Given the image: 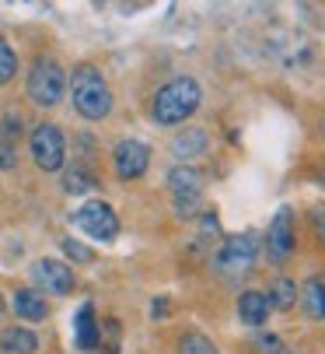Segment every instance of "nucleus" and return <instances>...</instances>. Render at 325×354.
Returning a JSON list of instances; mask_svg holds the SVG:
<instances>
[{
    "mask_svg": "<svg viewBox=\"0 0 325 354\" xmlns=\"http://www.w3.org/2000/svg\"><path fill=\"white\" fill-rule=\"evenodd\" d=\"M199 98H203V91H199V84H196L193 77H175V81H168L165 88H157V95H154V106H150L154 123H161V127H179V123H186V120L199 109Z\"/></svg>",
    "mask_w": 325,
    "mask_h": 354,
    "instance_id": "1",
    "label": "nucleus"
},
{
    "mask_svg": "<svg viewBox=\"0 0 325 354\" xmlns=\"http://www.w3.org/2000/svg\"><path fill=\"white\" fill-rule=\"evenodd\" d=\"M70 95H74V109L84 120H105L112 113V88L105 84L101 71L91 64L74 67L70 74Z\"/></svg>",
    "mask_w": 325,
    "mask_h": 354,
    "instance_id": "2",
    "label": "nucleus"
},
{
    "mask_svg": "<svg viewBox=\"0 0 325 354\" xmlns=\"http://www.w3.org/2000/svg\"><path fill=\"white\" fill-rule=\"evenodd\" d=\"M63 91H67V74L63 67L52 60V57H39L28 71V98L42 109H52L63 102Z\"/></svg>",
    "mask_w": 325,
    "mask_h": 354,
    "instance_id": "3",
    "label": "nucleus"
},
{
    "mask_svg": "<svg viewBox=\"0 0 325 354\" xmlns=\"http://www.w3.org/2000/svg\"><path fill=\"white\" fill-rule=\"evenodd\" d=\"M28 151L42 172H57L63 169V158H67V137L57 123H39L28 137Z\"/></svg>",
    "mask_w": 325,
    "mask_h": 354,
    "instance_id": "4",
    "label": "nucleus"
},
{
    "mask_svg": "<svg viewBox=\"0 0 325 354\" xmlns=\"http://www.w3.org/2000/svg\"><path fill=\"white\" fill-rule=\"evenodd\" d=\"M255 267V235H235L213 257V270L224 277H242Z\"/></svg>",
    "mask_w": 325,
    "mask_h": 354,
    "instance_id": "5",
    "label": "nucleus"
},
{
    "mask_svg": "<svg viewBox=\"0 0 325 354\" xmlns=\"http://www.w3.org/2000/svg\"><path fill=\"white\" fill-rule=\"evenodd\" d=\"M74 225L84 235L98 239V242H112L119 235V218L105 200H91V204H84L81 211H74Z\"/></svg>",
    "mask_w": 325,
    "mask_h": 354,
    "instance_id": "6",
    "label": "nucleus"
},
{
    "mask_svg": "<svg viewBox=\"0 0 325 354\" xmlns=\"http://www.w3.org/2000/svg\"><path fill=\"white\" fill-rule=\"evenodd\" d=\"M168 189L175 196L179 214H196V204L203 196V172L193 169V165H175L168 172Z\"/></svg>",
    "mask_w": 325,
    "mask_h": 354,
    "instance_id": "7",
    "label": "nucleus"
},
{
    "mask_svg": "<svg viewBox=\"0 0 325 354\" xmlns=\"http://www.w3.org/2000/svg\"><path fill=\"white\" fill-rule=\"evenodd\" d=\"M112 165H116V176L133 183L147 172L150 165V147L144 140H119L116 151H112Z\"/></svg>",
    "mask_w": 325,
    "mask_h": 354,
    "instance_id": "8",
    "label": "nucleus"
},
{
    "mask_svg": "<svg viewBox=\"0 0 325 354\" xmlns=\"http://www.w3.org/2000/svg\"><path fill=\"white\" fill-rule=\"evenodd\" d=\"M290 252H294V214L290 207H280L277 218L269 221V257L284 263Z\"/></svg>",
    "mask_w": 325,
    "mask_h": 354,
    "instance_id": "9",
    "label": "nucleus"
},
{
    "mask_svg": "<svg viewBox=\"0 0 325 354\" xmlns=\"http://www.w3.org/2000/svg\"><path fill=\"white\" fill-rule=\"evenodd\" d=\"M32 274L49 295H70L74 291V270L63 260H39L32 267Z\"/></svg>",
    "mask_w": 325,
    "mask_h": 354,
    "instance_id": "10",
    "label": "nucleus"
},
{
    "mask_svg": "<svg viewBox=\"0 0 325 354\" xmlns=\"http://www.w3.org/2000/svg\"><path fill=\"white\" fill-rule=\"evenodd\" d=\"M206 147H210L206 130H203V127H186V130L175 133V140H172V155H175L182 165H189L193 158L206 155Z\"/></svg>",
    "mask_w": 325,
    "mask_h": 354,
    "instance_id": "11",
    "label": "nucleus"
},
{
    "mask_svg": "<svg viewBox=\"0 0 325 354\" xmlns=\"http://www.w3.org/2000/svg\"><path fill=\"white\" fill-rule=\"evenodd\" d=\"M269 313H273V306H269V295L266 291H242L238 295V319L245 326H262L269 319Z\"/></svg>",
    "mask_w": 325,
    "mask_h": 354,
    "instance_id": "12",
    "label": "nucleus"
},
{
    "mask_svg": "<svg viewBox=\"0 0 325 354\" xmlns=\"http://www.w3.org/2000/svg\"><path fill=\"white\" fill-rule=\"evenodd\" d=\"M297 301L308 319H325V274H315L301 284L297 291Z\"/></svg>",
    "mask_w": 325,
    "mask_h": 354,
    "instance_id": "13",
    "label": "nucleus"
},
{
    "mask_svg": "<svg viewBox=\"0 0 325 354\" xmlns=\"http://www.w3.org/2000/svg\"><path fill=\"white\" fill-rule=\"evenodd\" d=\"M11 306H14V313H18L21 319H28V323H42V319L49 316L46 298H42L39 291H32V288H21V291H14Z\"/></svg>",
    "mask_w": 325,
    "mask_h": 354,
    "instance_id": "14",
    "label": "nucleus"
},
{
    "mask_svg": "<svg viewBox=\"0 0 325 354\" xmlns=\"http://www.w3.org/2000/svg\"><path fill=\"white\" fill-rule=\"evenodd\" d=\"M39 351V337L25 326H8L0 330V354H35Z\"/></svg>",
    "mask_w": 325,
    "mask_h": 354,
    "instance_id": "15",
    "label": "nucleus"
},
{
    "mask_svg": "<svg viewBox=\"0 0 325 354\" xmlns=\"http://www.w3.org/2000/svg\"><path fill=\"white\" fill-rule=\"evenodd\" d=\"M74 337H77V347L81 351H95L98 347V323H95V306H91V301H84V306L77 309Z\"/></svg>",
    "mask_w": 325,
    "mask_h": 354,
    "instance_id": "16",
    "label": "nucleus"
},
{
    "mask_svg": "<svg viewBox=\"0 0 325 354\" xmlns=\"http://www.w3.org/2000/svg\"><path fill=\"white\" fill-rule=\"evenodd\" d=\"M266 295H269V306H273V309H290L294 301H297V284L287 281V277H280Z\"/></svg>",
    "mask_w": 325,
    "mask_h": 354,
    "instance_id": "17",
    "label": "nucleus"
},
{
    "mask_svg": "<svg viewBox=\"0 0 325 354\" xmlns=\"http://www.w3.org/2000/svg\"><path fill=\"white\" fill-rule=\"evenodd\" d=\"M63 189H67V193H91V189H95V176H91L88 169L74 165V169L63 172Z\"/></svg>",
    "mask_w": 325,
    "mask_h": 354,
    "instance_id": "18",
    "label": "nucleus"
},
{
    "mask_svg": "<svg viewBox=\"0 0 325 354\" xmlns=\"http://www.w3.org/2000/svg\"><path fill=\"white\" fill-rule=\"evenodd\" d=\"M179 354H221V351H217V344L203 333H186L179 340Z\"/></svg>",
    "mask_w": 325,
    "mask_h": 354,
    "instance_id": "19",
    "label": "nucleus"
},
{
    "mask_svg": "<svg viewBox=\"0 0 325 354\" xmlns=\"http://www.w3.org/2000/svg\"><path fill=\"white\" fill-rule=\"evenodd\" d=\"M18 74V53L11 49V42L0 35V84H8Z\"/></svg>",
    "mask_w": 325,
    "mask_h": 354,
    "instance_id": "20",
    "label": "nucleus"
},
{
    "mask_svg": "<svg viewBox=\"0 0 325 354\" xmlns=\"http://www.w3.org/2000/svg\"><path fill=\"white\" fill-rule=\"evenodd\" d=\"M255 347H259V354H297L294 347H287L280 337H273V333H259L255 337Z\"/></svg>",
    "mask_w": 325,
    "mask_h": 354,
    "instance_id": "21",
    "label": "nucleus"
},
{
    "mask_svg": "<svg viewBox=\"0 0 325 354\" xmlns=\"http://www.w3.org/2000/svg\"><path fill=\"white\" fill-rule=\"evenodd\" d=\"M60 249L67 252V257H70L74 263H91V260H95V252H91L88 245H81L77 239H63V242H60Z\"/></svg>",
    "mask_w": 325,
    "mask_h": 354,
    "instance_id": "22",
    "label": "nucleus"
},
{
    "mask_svg": "<svg viewBox=\"0 0 325 354\" xmlns=\"http://www.w3.org/2000/svg\"><path fill=\"white\" fill-rule=\"evenodd\" d=\"M14 165H18L14 147H11V140L4 137V130H0V169H14Z\"/></svg>",
    "mask_w": 325,
    "mask_h": 354,
    "instance_id": "23",
    "label": "nucleus"
},
{
    "mask_svg": "<svg viewBox=\"0 0 325 354\" xmlns=\"http://www.w3.org/2000/svg\"><path fill=\"white\" fill-rule=\"evenodd\" d=\"M0 130H4L8 140H14V137L21 133V116H18V113H8V116H4V127H0Z\"/></svg>",
    "mask_w": 325,
    "mask_h": 354,
    "instance_id": "24",
    "label": "nucleus"
},
{
    "mask_svg": "<svg viewBox=\"0 0 325 354\" xmlns=\"http://www.w3.org/2000/svg\"><path fill=\"white\" fill-rule=\"evenodd\" d=\"M311 225H315V232H318L322 242H325V207H315V211H311Z\"/></svg>",
    "mask_w": 325,
    "mask_h": 354,
    "instance_id": "25",
    "label": "nucleus"
},
{
    "mask_svg": "<svg viewBox=\"0 0 325 354\" xmlns=\"http://www.w3.org/2000/svg\"><path fill=\"white\" fill-rule=\"evenodd\" d=\"M0 316H4V298H0Z\"/></svg>",
    "mask_w": 325,
    "mask_h": 354,
    "instance_id": "26",
    "label": "nucleus"
}]
</instances>
